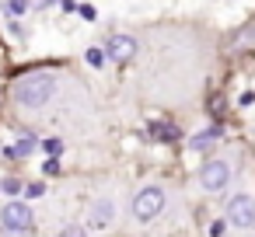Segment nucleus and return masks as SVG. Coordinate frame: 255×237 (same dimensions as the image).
I'll list each match as a JSON object with an SVG mask.
<instances>
[{"label": "nucleus", "mask_w": 255, "mask_h": 237, "mask_svg": "<svg viewBox=\"0 0 255 237\" xmlns=\"http://www.w3.org/2000/svg\"><path fill=\"white\" fill-rule=\"evenodd\" d=\"M42 171H46V174H56V171H60V164H56V157H49V160L42 164Z\"/></svg>", "instance_id": "nucleus-14"}, {"label": "nucleus", "mask_w": 255, "mask_h": 237, "mask_svg": "<svg viewBox=\"0 0 255 237\" xmlns=\"http://www.w3.org/2000/svg\"><path fill=\"white\" fill-rule=\"evenodd\" d=\"M227 223L238 227V230H255V195H248V192L231 195V202H227Z\"/></svg>", "instance_id": "nucleus-4"}, {"label": "nucleus", "mask_w": 255, "mask_h": 237, "mask_svg": "<svg viewBox=\"0 0 255 237\" xmlns=\"http://www.w3.org/2000/svg\"><path fill=\"white\" fill-rule=\"evenodd\" d=\"M56 237H88V230H84V227H77V223H70V227H63Z\"/></svg>", "instance_id": "nucleus-10"}, {"label": "nucleus", "mask_w": 255, "mask_h": 237, "mask_svg": "<svg viewBox=\"0 0 255 237\" xmlns=\"http://www.w3.org/2000/svg\"><path fill=\"white\" fill-rule=\"evenodd\" d=\"M25 192H28V199H39V195H42V192H46V188H42V185H39V181H35V185H28V188H25Z\"/></svg>", "instance_id": "nucleus-15"}, {"label": "nucleus", "mask_w": 255, "mask_h": 237, "mask_svg": "<svg viewBox=\"0 0 255 237\" xmlns=\"http://www.w3.org/2000/svg\"><path fill=\"white\" fill-rule=\"evenodd\" d=\"M88 63L91 67H102L105 63V49H88Z\"/></svg>", "instance_id": "nucleus-11"}, {"label": "nucleus", "mask_w": 255, "mask_h": 237, "mask_svg": "<svg viewBox=\"0 0 255 237\" xmlns=\"http://www.w3.org/2000/svg\"><path fill=\"white\" fill-rule=\"evenodd\" d=\"M7 11L11 14H25L28 11V0H7Z\"/></svg>", "instance_id": "nucleus-12"}, {"label": "nucleus", "mask_w": 255, "mask_h": 237, "mask_svg": "<svg viewBox=\"0 0 255 237\" xmlns=\"http://www.w3.org/2000/svg\"><path fill=\"white\" fill-rule=\"evenodd\" d=\"M56 94V77L53 74H28L14 84V101L21 108H42Z\"/></svg>", "instance_id": "nucleus-1"}, {"label": "nucleus", "mask_w": 255, "mask_h": 237, "mask_svg": "<svg viewBox=\"0 0 255 237\" xmlns=\"http://www.w3.org/2000/svg\"><path fill=\"white\" fill-rule=\"evenodd\" d=\"M46 150H49V154H53V157H56V154H60V150H63V143H60V140H46Z\"/></svg>", "instance_id": "nucleus-13"}, {"label": "nucleus", "mask_w": 255, "mask_h": 237, "mask_svg": "<svg viewBox=\"0 0 255 237\" xmlns=\"http://www.w3.org/2000/svg\"><path fill=\"white\" fill-rule=\"evenodd\" d=\"M32 223H35V216H32V209L25 202H7L0 209V227L11 230V234H28Z\"/></svg>", "instance_id": "nucleus-5"}, {"label": "nucleus", "mask_w": 255, "mask_h": 237, "mask_svg": "<svg viewBox=\"0 0 255 237\" xmlns=\"http://www.w3.org/2000/svg\"><path fill=\"white\" fill-rule=\"evenodd\" d=\"M213 140H217V129H206V133L192 136V150H203V147H210Z\"/></svg>", "instance_id": "nucleus-8"}, {"label": "nucleus", "mask_w": 255, "mask_h": 237, "mask_svg": "<svg viewBox=\"0 0 255 237\" xmlns=\"http://www.w3.org/2000/svg\"><path fill=\"white\" fill-rule=\"evenodd\" d=\"M161 209H164V188L161 185H143L129 202V216L136 223H150Z\"/></svg>", "instance_id": "nucleus-2"}, {"label": "nucleus", "mask_w": 255, "mask_h": 237, "mask_svg": "<svg viewBox=\"0 0 255 237\" xmlns=\"http://www.w3.org/2000/svg\"><path fill=\"white\" fill-rule=\"evenodd\" d=\"M227 181H231V164H227L224 157H210V160L203 164V171H199V185H203V192L220 195V192L227 188Z\"/></svg>", "instance_id": "nucleus-3"}, {"label": "nucleus", "mask_w": 255, "mask_h": 237, "mask_svg": "<svg viewBox=\"0 0 255 237\" xmlns=\"http://www.w3.org/2000/svg\"><path fill=\"white\" fill-rule=\"evenodd\" d=\"M105 53H109V60H116V63H126V60H133V56H136V42H133L129 35H109V42H105Z\"/></svg>", "instance_id": "nucleus-7"}, {"label": "nucleus", "mask_w": 255, "mask_h": 237, "mask_svg": "<svg viewBox=\"0 0 255 237\" xmlns=\"http://www.w3.org/2000/svg\"><path fill=\"white\" fill-rule=\"evenodd\" d=\"M0 188H4V192H11V195H14V192H18V188H21V185H18V181H14V178H7V181H4V185H0Z\"/></svg>", "instance_id": "nucleus-16"}, {"label": "nucleus", "mask_w": 255, "mask_h": 237, "mask_svg": "<svg viewBox=\"0 0 255 237\" xmlns=\"http://www.w3.org/2000/svg\"><path fill=\"white\" fill-rule=\"evenodd\" d=\"M88 223H91L95 230H109V227L116 223V202H112V199H98V202L88 209Z\"/></svg>", "instance_id": "nucleus-6"}, {"label": "nucleus", "mask_w": 255, "mask_h": 237, "mask_svg": "<svg viewBox=\"0 0 255 237\" xmlns=\"http://www.w3.org/2000/svg\"><path fill=\"white\" fill-rule=\"evenodd\" d=\"M32 150H35V140H32V136H25V140H18V143H14V150H11V154H14V157H28Z\"/></svg>", "instance_id": "nucleus-9"}]
</instances>
